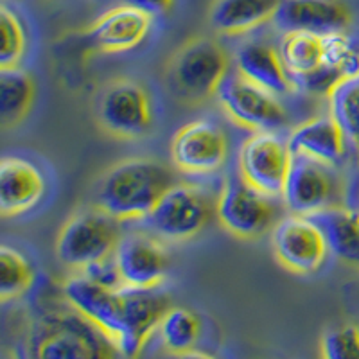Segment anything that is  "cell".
<instances>
[{
    "label": "cell",
    "mask_w": 359,
    "mask_h": 359,
    "mask_svg": "<svg viewBox=\"0 0 359 359\" xmlns=\"http://www.w3.org/2000/svg\"><path fill=\"white\" fill-rule=\"evenodd\" d=\"M293 155L309 156L327 165H339L347 156V137L332 114L298 124L287 137Z\"/></svg>",
    "instance_id": "d6986e66"
},
{
    "label": "cell",
    "mask_w": 359,
    "mask_h": 359,
    "mask_svg": "<svg viewBox=\"0 0 359 359\" xmlns=\"http://www.w3.org/2000/svg\"><path fill=\"white\" fill-rule=\"evenodd\" d=\"M278 54L293 83L298 81L322 65V34L307 31L284 33L278 45Z\"/></svg>",
    "instance_id": "cb8c5ba5"
},
{
    "label": "cell",
    "mask_w": 359,
    "mask_h": 359,
    "mask_svg": "<svg viewBox=\"0 0 359 359\" xmlns=\"http://www.w3.org/2000/svg\"><path fill=\"white\" fill-rule=\"evenodd\" d=\"M151 27V17L131 6H117L86 31V41L99 53H124L139 47Z\"/></svg>",
    "instance_id": "e0dca14e"
},
{
    "label": "cell",
    "mask_w": 359,
    "mask_h": 359,
    "mask_svg": "<svg viewBox=\"0 0 359 359\" xmlns=\"http://www.w3.org/2000/svg\"><path fill=\"white\" fill-rule=\"evenodd\" d=\"M236 67L243 78L273 95H286L297 88L278 49L266 41H248L243 45L236 54Z\"/></svg>",
    "instance_id": "ffe728a7"
},
{
    "label": "cell",
    "mask_w": 359,
    "mask_h": 359,
    "mask_svg": "<svg viewBox=\"0 0 359 359\" xmlns=\"http://www.w3.org/2000/svg\"><path fill=\"white\" fill-rule=\"evenodd\" d=\"M341 83H345L343 74L338 69H332V67L322 63L318 69H314L313 72L306 74L304 78L294 81V86H300V88L307 90L311 94L329 97Z\"/></svg>",
    "instance_id": "f546056e"
},
{
    "label": "cell",
    "mask_w": 359,
    "mask_h": 359,
    "mask_svg": "<svg viewBox=\"0 0 359 359\" xmlns=\"http://www.w3.org/2000/svg\"><path fill=\"white\" fill-rule=\"evenodd\" d=\"M33 355L45 359H97L121 354L115 343L79 311L45 314L31 336Z\"/></svg>",
    "instance_id": "3957f363"
},
{
    "label": "cell",
    "mask_w": 359,
    "mask_h": 359,
    "mask_svg": "<svg viewBox=\"0 0 359 359\" xmlns=\"http://www.w3.org/2000/svg\"><path fill=\"white\" fill-rule=\"evenodd\" d=\"M355 208H358V210H359V192H358V207H355Z\"/></svg>",
    "instance_id": "d6a6232c"
},
{
    "label": "cell",
    "mask_w": 359,
    "mask_h": 359,
    "mask_svg": "<svg viewBox=\"0 0 359 359\" xmlns=\"http://www.w3.org/2000/svg\"><path fill=\"white\" fill-rule=\"evenodd\" d=\"M277 6L278 0H214L208 20L217 33L237 36L271 20Z\"/></svg>",
    "instance_id": "7402d4cb"
},
{
    "label": "cell",
    "mask_w": 359,
    "mask_h": 359,
    "mask_svg": "<svg viewBox=\"0 0 359 359\" xmlns=\"http://www.w3.org/2000/svg\"><path fill=\"white\" fill-rule=\"evenodd\" d=\"M216 95L226 115L245 130L275 131L286 126L287 114L277 95L253 85L239 72L229 74Z\"/></svg>",
    "instance_id": "8fae6325"
},
{
    "label": "cell",
    "mask_w": 359,
    "mask_h": 359,
    "mask_svg": "<svg viewBox=\"0 0 359 359\" xmlns=\"http://www.w3.org/2000/svg\"><path fill=\"white\" fill-rule=\"evenodd\" d=\"M62 290L67 304L95 323L118 348L123 336L118 290L101 286L81 271H76L72 277L67 278Z\"/></svg>",
    "instance_id": "9a60e30c"
},
{
    "label": "cell",
    "mask_w": 359,
    "mask_h": 359,
    "mask_svg": "<svg viewBox=\"0 0 359 359\" xmlns=\"http://www.w3.org/2000/svg\"><path fill=\"white\" fill-rule=\"evenodd\" d=\"M229 54L219 41L208 36L191 38L169 57V92L184 104H201L217 94L229 76Z\"/></svg>",
    "instance_id": "7a4b0ae2"
},
{
    "label": "cell",
    "mask_w": 359,
    "mask_h": 359,
    "mask_svg": "<svg viewBox=\"0 0 359 359\" xmlns=\"http://www.w3.org/2000/svg\"><path fill=\"white\" fill-rule=\"evenodd\" d=\"M156 332L165 351L189 358L200 341L201 323L192 311L184 307H169L160 320Z\"/></svg>",
    "instance_id": "d4e9b609"
},
{
    "label": "cell",
    "mask_w": 359,
    "mask_h": 359,
    "mask_svg": "<svg viewBox=\"0 0 359 359\" xmlns=\"http://www.w3.org/2000/svg\"><path fill=\"white\" fill-rule=\"evenodd\" d=\"M271 248L282 268L294 275L316 273L331 252L318 221L293 212L275 223Z\"/></svg>",
    "instance_id": "9c48e42d"
},
{
    "label": "cell",
    "mask_w": 359,
    "mask_h": 359,
    "mask_svg": "<svg viewBox=\"0 0 359 359\" xmlns=\"http://www.w3.org/2000/svg\"><path fill=\"white\" fill-rule=\"evenodd\" d=\"M271 20L284 33L329 34L347 31L352 24V13L343 0H278Z\"/></svg>",
    "instance_id": "2e32d148"
},
{
    "label": "cell",
    "mask_w": 359,
    "mask_h": 359,
    "mask_svg": "<svg viewBox=\"0 0 359 359\" xmlns=\"http://www.w3.org/2000/svg\"><path fill=\"white\" fill-rule=\"evenodd\" d=\"M175 184V172L163 162L131 156L102 172L95 185L94 203L121 221L144 219Z\"/></svg>",
    "instance_id": "6da1fadb"
},
{
    "label": "cell",
    "mask_w": 359,
    "mask_h": 359,
    "mask_svg": "<svg viewBox=\"0 0 359 359\" xmlns=\"http://www.w3.org/2000/svg\"><path fill=\"white\" fill-rule=\"evenodd\" d=\"M343 191L345 187L332 165L293 155L282 200L290 212L316 216L327 208L343 205Z\"/></svg>",
    "instance_id": "52a82bcc"
},
{
    "label": "cell",
    "mask_w": 359,
    "mask_h": 359,
    "mask_svg": "<svg viewBox=\"0 0 359 359\" xmlns=\"http://www.w3.org/2000/svg\"><path fill=\"white\" fill-rule=\"evenodd\" d=\"M81 273H85L86 277L92 278L97 284H101V286L111 287V290H118V287L124 286L114 255L108 259H102L99 262H94V264H90L88 268L83 269Z\"/></svg>",
    "instance_id": "4dcf8cb0"
},
{
    "label": "cell",
    "mask_w": 359,
    "mask_h": 359,
    "mask_svg": "<svg viewBox=\"0 0 359 359\" xmlns=\"http://www.w3.org/2000/svg\"><path fill=\"white\" fill-rule=\"evenodd\" d=\"M273 198L245 180L226 182L217 192L216 217L224 230L239 239H257L277 223Z\"/></svg>",
    "instance_id": "ba28073f"
},
{
    "label": "cell",
    "mask_w": 359,
    "mask_h": 359,
    "mask_svg": "<svg viewBox=\"0 0 359 359\" xmlns=\"http://www.w3.org/2000/svg\"><path fill=\"white\" fill-rule=\"evenodd\" d=\"M121 223L95 203L76 210L57 233L60 262L72 271H83L94 262L111 257L123 239Z\"/></svg>",
    "instance_id": "277c9868"
},
{
    "label": "cell",
    "mask_w": 359,
    "mask_h": 359,
    "mask_svg": "<svg viewBox=\"0 0 359 359\" xmlns=\"http://www.w3.org/2000/svg\"><path fill=\"white\" fill-rule=\"evenodd\" d=\"M36 95V83L20 67L0 69V126H17L27 117Z\"/></svg>",
    "instance_id": "603a6c76"
},
{
    "label": "cell",
    "mask_w": 359,
    "mask_h": 359,
    "mask_svg": "<svg viewBox=\"0 0 359 359\" xmlns=\"http://www.w3.org/2000/svg\"><path fill=\"white\" fill-rule=\"evenodd\" d=\"M95 115L102 131L115 139H142L153 126L151 97L142 83L114 79L99 92Z\"/></svg>",
    "instance_id": "8992f818"
},
{
    "label": "cell",
    "mask_w": 359,
    "mask_h": 359,
    "mask_svg": "<svg viewBox=\"0 0 359 359\" xmlns=\"http://www.w3.org/2000/svg\"><path fill=\"white\" fill-rule=\"evenodd\" d=\"M123 336L118 352L135 358L144 348L149 336L158 329L160 320L171 307V297L158 287H118Z\"/></svg>",
    "instance_id": "4fadbf2b"
},
{
    "label": "cell",
    "mask_w": 359,
    "mask_h": 359,
    "mask_svg": "<svg viewBox=\"0 0 359 359\" xmlns=\"http://www.w3.org/2000/svg\"><path fill=\"white\" fill-rule=\"evenodd\" d=\"M216 205L217 194L203 185L176 182L163 192L144 221L163 241H189L216 216Z\"/></svg>",
    "instance_id": "5b68a950"
},
{
    "label": "cell",
    "mask_w": 359,
    "mask_h": 359,
    "mask_svg": "<svg viewBox=\"0 0 359 359\" xmlns=\"http://www.w3.org/2000/svg\"><path fill=\"white\" fill-rule=\"evenodd\" d=\"M320 348L325 359H359V325L332 327L323 334Z\"/></svg>",
    "instance_id": "f1b7e54d"
},
{
    "label": "cell",
    "mask_w": 359,
    "mask_h": 359,
    "mask_svg": "<svg viewBox=\"0 0 359 359\" xmlns=\"http://www.w3.org/2000/svg\"><path fill=\"white\" fill-rule=\"evenodd\" d=\"M229 137L210 121L184 124L171 140V160L185 175H212L229 158Z\"/></svg>",
    "instance_id": "7c38bea8"
},
{
    "label": "cell",
    "mask_w": 359,
    "mask_h": 359,
    "mask_svg": "<svg viewBox=\"0 0 359 359\" xmlns=\"http://www.w3.org/2000/svg\"><path fill=\"white\" fill-rule=\"evenodd\" d=\"M331 114L341 126L347 142L359 155V78L341 83L329 95Z\"/></svg>",
    "instance_id": "4316f807"
},
{
    "label": "cell",
    "mask_w": 359,
    "mask_h": 359,
    "mask_svg": "<svg viewBox=\"0 0 359 359\" xmlns=\"http://www.w3.org/2000/svg\"><path fill=\"white\" fill-rule=\"evenodd\" d=\"M124 286L158 287L169 271V252L160 237L131 233L114 253Z\"/></svg>",
    "instance_id": "5bb4252c"
},
{
    "label": "cell",
    "mask_w": 359,
    "mask_h": 359,
    "mask_svg": "<svg viewBox=\"0 0 359 359\" xmlns=\"http://www.w3.org/2000/svg\"><path fill=\"white\" fill-rule=\"evenodd\" d=\"M0 29H2L0 69L18 67L27 50V33L20 17L6 4L0 6Z\"/></svg>",
    "instance_id": "83f0119b"
},
{
    "label": "cell",
    "mask_w": 359,
    "mask_h": 359,
    "mask_svg": "<svg viewBox=\"0 0 359 359\" xmlns=\"http://www.w3.org/2000/svg\"><path fill=\"white\" fill-rule=\"evenodd\" d=\"M318 221L329 243V250L338 262L359 273V210L336 205L311 216Z\"/></svg>",
    "instance_id": "44dd1931"
},
{
    "label": "cell",
    "mask_w": 359,
    "mask_h": 359,
    "mask_svg": "<svg viewBox=\"0 0 359 359\" xmlns=\"http://www.w3.org/2000/svg\"><path fill=\"white\" fill-rule=\"evenodd\" d=\"M45 194V180L33 162L6 156L0 163V212L15 217L36 207Z\"/></svg>",
    "instance_id": "ac0fdd59"
},
{
    "label": "cell",
    "mask_w": 359,
    "mask_h": 359,
    "mask_svg": "<svg viewBox=\"0 0 359 359\" xmlns=\"http://www.w3.org/2000/svg\"><path fill=\"white\" fill-rule=\"evenodd\" d=\"M293 153L275 131H253L239 149V175L252 187L271 198H282Z\"/></svg>",
    "instance_id": "30bf717a"
},
{
    "label": "cell",
    "mask_w": 359,
    "mask_h": 359,
    "mask_svg": "<svg viewBox=\"0 0 359 359\" xmlns=\"http://www.w3.org/2000/svg\"><path fill=\"white\" fill-rule=\"evenodd\" d=\"M121 4L131 6V8L139 9V11L146 13L149 17H160L165 15L169 9L172 8L175 0H118Z\"/></svg>",
    "instance_id": "1f68e13d"
},
{
    "label": "cell",
    "mask_w": 359,
    "mask_h": 359,
    "mask_svg": "<svg viewBox=\"0 0 359 359\" xmlns=\"http://www.w3.org/2000/svg\"><path fill=\"white\" fill-rule=\"evenodd\" d=\"M34 268L24 253L13 246H0V302H9L31 290Z\"/></svg>",
    "instance_id": "484cf974"
}]
</instances>
